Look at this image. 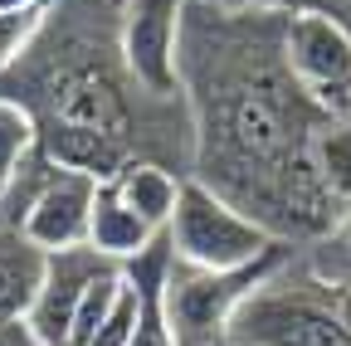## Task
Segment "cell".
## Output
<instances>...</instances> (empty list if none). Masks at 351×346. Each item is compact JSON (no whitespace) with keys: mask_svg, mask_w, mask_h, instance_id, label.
<instances>
[{"mask_svg":"<svg viewBox=\"0 0 351 346\" xmlns=\"http://www.w3.org/2000/svg\"><path fill=\"white\" fill-rule=\"evenodd\" d=\"M283 15L254 5L186 0L181 103L191 112V176L258 220L274 239H322L341 200L317 176L327 112L283 59Z\"/></svg>","mask_w":351,"mask_h":346,"instance_id":"6da1fadb","label":"cell"},{"mask_svg":"<svg viewBox=\"0 0 351 346\" xmlns=\"http://www.w3.org/2000/svg\"><path fill=\"white\" fill-rule=\"evenodd\" d=\"M225 346H351V332L332 312L327 283L288 254L234 312Z\"/></svg>","mask_w":351,"mask_h":346,"instance_id":"7a4b0ae2","label":"cell"},{"mask_svg":"<svg viewBox=\"0 0 351 346\" xmlns=\"http://www.w3.org/2000/svg\"><path fill=\"white\" fill-rule=\"evenodd\" d=\"M288 254H293V244H278L274 254L254 258L244 269H191L181 258H171V273L161 288V312H166L171 341L176 346H225L234 312L254 297V288L263 278L278 273Z\"/></svg>","mask_w":351,"mask_h":346,"instance_id":"3957f363","label":"cell"},{"mask_svg":"<svg viewBox=\"0 0 351 346\" xmlns=\"http://www.w3.org/2000/svg\"><path fill=\"white\" fill-rule=\"evenodd\" d=\"M166 239H171V254L191 269H244V264H254V258L274 254L283 244L258 220H249L244 210H234L225 195L200 186L195 176L181 181Z\"/></svg>","mask_w":351,"mask_h":346,"instance_id":"277c9868","label":"cell"},{"mask_svg":"<svg viewBox=\"0 0 351 346\" xmlns=\"http://www.w3.org/2000/svg\"><path fill=\"white\" fill-rule=\"evenodd\" d=\"M181 25L186 0H122L117 5V49L142 93L181 98Z\"/></svg>","mask_w":351,"mask_h":346,"instance_id":"5b68a950","label":"cell"},{"mask_svg":"<svg viewBox=\"0 0 351 346\" xmlns=\"http://www.w3.org/2000/svg\"><path fill=\"white\" fill-rule=\"evenodd\" d=\"M283 59L327 112H351V25L327 10H288Z\"/></svg>","mask_w":351,"mask_h":346,"instance_id":"8992f818","label":"cell"},{"mask_svg":"<svg viewBox=\"0 0 351 346\" xmlns=\"http://www.w3.org/2000/svg\"><path fill=\"white\" fill-rule=\"evenodd\" d=\"M108 269H117V264H108V258L98 249H88V244L44 254V278H39V293H34L29 312H25L29 341L34 346H64L88 288H93Z\"/></svg>","mask_w":351,"mask_h":346,"instance_id":"52a82bcc","label":"cell"},{"mask_svg":"<svg viewBox=\"0 0 351 346\" xmlns=\"http://www.w3.org/2000/svg\"><path fill=\"white\" fill-rule=\"evenodd\" d=\"M93 195H98V181L83 176V171H69L59 166L44 190L29 200L25 220H20V239H29L34 249L44 254H59V249H78L88 244V220H93Z\"/></svg>","mask_w":351,"mask_h":346,"instance_id":"ba28073f","label":"cell"},{"mask_svg":"<svg viewBox=\"0 0 351 346\" xmlns=\"http://www.w3.org/2000/svg\"><path fill=\"white\" fill-rule=\"evenodd\" d=\"M186 176H171V166L161 161H127L117 176H108V190L137 214V220L156 234H166L171 214H176V195H181Z\"/></svg>","mask_w":351,"mask_h":346,"instance_id":"9c48e42d","label":"cell"},{"mask_svg":"<svg viewBox=\"0 0 351 346\" xmlns=\"http://www.w3.org/2000/svg\"><path fill=\"white\" fill-rule=\"evenodd\" d=\"M152 239H156V230H147L137 214H132V210L108 190V181H98L93 220H88V249H98L108 264H127V258H137Z\"/></svg>","mask_w":351,"mask_h":346,"instance_id":"30bf717a","label":"cell"},{"mask_svg":"<svg viewBox=\"0 0 351 346\" xmlns=\"http://www.w3.org/2000/svg\"><path fill=\"white\" fill-rule=\"evenodd\" d=\"M39 278H44V249L5 230V239H0V332L25 322Z\"/></svg>","mask_w":351,"mask_h":346,"instance_id":"8fae6325","label":"cell"},{"mask_svg":"<svg viewBox=\"0 0 351 346\" xmlns=\"http://www.w3.org/2000/svg\"><path fill=\"white\" fill-rule=\"evenodd\" d=\"M313 161H317L322 186L346 205L351 200V112L327 117V127L317 132V147H313Z\"/></svg>","mask_w":351,"mask_h":346,"instance_id":"7c38bea8","label":"cell"},{"mask_svg":"<svg viewBox=\"0 0 351 346\" xmlns=\"http://www.w3.org/2000/svg\"><path fill=\"white\" fill-rule=\"evenodd\" d=\"M34 147H39V127H34V117H29L15 98L0 93V190L10 186V176L20 171V161H25Z\"/></svg>","mask_w":351,"mask_h":346,"instance_id":"4fadbf2b","label":"cell"},{"mask_svg":"<svg viewBox=\"0 0 351 346\" xmlns=\"http://www.w3.org/2000/svg\"><path fill=\"white\" fill-rule=\"evenodd\" d=\"M49 5H54V0H44V5H25V10H0V78H5L29 54V45L39 39L44 20H49Z\"/></svg>","mask_w":351,"mask_h":346,"instance_id":"5bb4252c","label":"cell"},{"mask_svg":"<svg viewBox=\"0 0 351 346\" xmlns=\"http://www.w3.org/2000/svg\"><path fill=\"white\" fill-rule=\"evenodd\" d=\"M327 293H332V312H337L341 327L351 332V278H346V283H327Z\"/></svg>","mask_w":351,"mask_h":346,"instance_id":"9a60e30c","label":"cell"},{"mask_svg":"<svg viewBox=\"0 0 351 346\" xmlns=\"http://www.w3.org/2000/svg\"><path fill=\"white\" fill-rule=\"evenodd\" d=\"M337 234H341V244L351 249V200L341 205V225H337Z\"/></svg>","mask_w":351,"mask_h":346,"instance_id":"2e32d148","label":"cell"},{"mask_svg":"<svg viewBox=\"0 0 351 346\" xmlns=\"http://www.w3.org/2000/svg\"><path fill=\"white\" fill-rule=\"evenodd\" d=\"M25 5H44V0H0V10H25Z\"/></svg>","mask_w":351,"mask_h":346,"instance_id":"e0dca14e","label":"cell"}]
</instances>
